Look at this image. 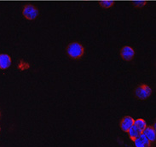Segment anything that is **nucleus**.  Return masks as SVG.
<instances>
[{
  "label": "nucleus",
  "instance_id": "obj_5",
  "mask_svg": "<svg viewBox=\"0 0 156 147\" xmlns=\"http://www.w3.org/2000/svg\"><path fill=\"white\" fill-rule=\"evenodd\" d=\"M133 125H134V119L129 116H125L120 122V128L124 132H126V133Z\"/></svg>",
  "mask_w": 156,
  "mask_h": 147
},
{
  "label": "nucleus",
  "instance_id": "obj_9",
  "mask_svg": "<svg viewBox=\"0 0 156 147\" xmlns=\"http://www.w3.org/2000/svg\"><path fill=\"white\" fill-rule=\"evenodd\" d=\"M129 134V137L131 138V140H135L136 138H138L140 135L142 134V131H140L137 127H136L134 125L131 127V128L129 129V131L127 132Z\"/></svg>",
  "mask_w": 156,
  "mask_h": 147
},
{
  "label": "nucleus",
  "instance_id": "obj_2",
  "mask_svg": "<svg viewBox=\"0 0 156 147\" xmlns=\"http://www.w3.org/2000/svg\"><path fill=\"white\" fill-rule=\"evenodd\" d=\"M152 93V89L148 85H140L136 89V95L139 99H147L150 97Z\"/></svg>",
  "mask_w": 156,
  "mask_h": 147
},
{
  "label": "nucleus",
  "instance_id": "obj_7",
  "mask_svg": "<svg viewBox=\"0 0 156 147\" xmlns=\"http://www.w3.org/2000/svg\"><path fill=\"white\" fill-rule=\"evenodd\" d=\"M143 134H144L147 139L150 141V142H154L155 141V137H156V133H155V128L152 126L146 127V128L143 131Z\"/></svg>",
  "mask_w": 156,
  "mask_h": 147
},
{
  "label": "nucleus",
  "instance_id": "obj_11",
  "mask_svg": "<svg viewBox=\"0 0 156 147\" xmlns=\"http://www.w3.org/2000/svg\"><path fill=\"white\" fill-rule=\"evenodd\" d=\"M114 2L113 1H101L100 2V5H101L102 8H110L111 6H113L114 5Z\"/></svg>",
  "mask_w": 156,
  "mask_h": 147
},
{
  "label": "nucleus",
  "instance_id": "obj_3",
  "mask_svg": "<svg viewBox=\"0 0 156 147\" xmlns=\"http://www.w3.org/2000/svg\"><path fill=\"white\" fill-rule=\"evenodd\" d=\"M22 14L27 20H34L38 17V10L33 4H27L22 9Z\"/></svg>",
  "mask_w": 156,
  "mask_h": 147
},
{
  "label": "nucleus",
  "instance_id": "obj_6",
  "mask_svg": "<svg viewBox=\"0 0 156 147\" xmlns=\"http://www.w3.org/2000/svg\"><path fill=\"white\" fill-rule=\"evenodd\" d=\"M135 143L136 147H150L151 146V142L147 139V137L144 134L140 135L138 138H136L135 140H133Z\"/></svg>",
  "mask_w": 156,
  "mask_h": 147
},
{
  "label": "nucleus",
  "instance_id": "obj_1",
  "mask_svg": "<svg viewBox=\"0 0 156 147\" xmlns=\"http://www.w3.org/2000/svg\"><path fill=\"white\" fill-rule=\"evenodd\" d=\"M68 55L73 59H80L84 53V46L79 42H73L67 48Z\"/></svg>",
  "mask_w": 156,
  "mask_h": 147
},
{
  "label": "nucleus",
  "instance_id": "obj_4",
  "mask_svg": "<svg viewBox=\"0 0 156 147\" xmlns=\"http://www.w3.org/2000/svg\"><path fill=\"white\" fill-rule=\"evenodd\" d=\"M120 56L124 60L126 61H130L135 56V50L132 47L129 46H126L121 48L120 50Z\"/></svg>",
  "mask_w": 156,
  "mask_h": 147
},
{
  "label": "nucleus",
  "instance_id": "obj_10",
  "mask_svg": "<svg viewBox=\"0 0 156 147\" xmlns=\"http://www.w3.org/2000/svg\"><path fill=\"white\" fill-rule=\"evenodd\" d=\"M134 126L136 127H137L140 131H143L146 128V127H147V123L146 122L144 121V119H136V120H134Z\"/></svg>",
  "mask_w": 156,
  "mask_h": 147
},
{
  "label": "nucleus",
  "instance_id": "obj_8",
  "mask_svg": "<svg viewBox=\"0 0 156 147\" xmlns=\"http://www.w3.org/2000/svg\"><path fill=\"white\" fill-rule=\"evenodd\" d=\"M11 65V58L8 54H0V68L6 69Z\"/></svg>",
  "mask_w": 156,
  "mask_h": 147
}]
</instances>
